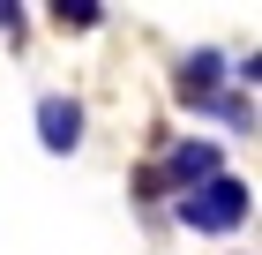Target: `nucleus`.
I'll return each mask as SVG.
<instances>
[{
	"mask_svg": "<svg viewBox=\"0 0 262 255\" xmlns=\"http://www.w3.org/2000/svg\"><path fill=\"white\" fill-rule=\"evenodd\" d=\"M247 210H255V188L232 173L202 180L195 195H180V225L187 233H232V225H247Z\"/></svg>",
	"mask_w": 262,
	"mask_h": 255,
	"instance_id": "1",
	"label": "nucleus"
},
{
	"mask_svg": "<svg viewBox=\"0 0 262 255\" xmlns=\"http://www.w3.org/2000/svg\"><path fill=\"white\" fill-rule=\"evenodd\" d=\"M150 180H158V195H195L202 180H217V143H172V158Z\"/></svg>",
	"mask_w": 262,
	"mask_h": 255,
	"instance_id": "2",
	"label": "nucleus"
},
{
	"mask_svg": "<svg viewBox=\"0 0 262 255\" xmlns=\"http://www.w3.org/2000/svg\"><path fill=\"white\" fill-rule=\"evenodd\" d=\"M225 68H232V60H225L217 45L187 53V60H180V75H172V98L195 105V113H202V105H217V98H225Z\"/></svg>",
	"mask_w": 262,
	"mask_h": 255,
	"instance_id": "3",
	"label": "nucleus"
},
{
	"mask_svg": "<svg viewBox=\"0 0 262 255\" xmlns=\"http://www.w3.org/2000/svg\"><path fill=\"white\" fill-rule=\"evenodd\" d=\"M38 143H45L53 158H68V150L82 143V105L68 98V90H45V98H38Z\"/></svg>",
	"mask_w": 262,
	"mask_h": 255,
	"instance_id": "4",
	"label": "nucleus"
},
{
	"mask_svg": "<svg viewBox=\"0 0 262 255\" xmlns=\"http://www.w3.org/2000/svg\"><path fill=\"white\" fill-rule=\"evenodd\" d=\"M105 15H113L105 0H60V8H53V23H60V30H98Z\"/></svg>",
	"mask_w": 262,
	"mask_h": 255,
	"instance_id": "5",
	"label": "nucleus"
},
{
	"mask_svg": "<svg viewBox=\"0 0 262 255\" xmlns=\"http://www.w3.org/2000/svg\"><path fill=\"white\" fill-rule=\"evenodd\" d=\"M210 113H217V120H232V128H255V98H240V90H225Z\"/></svg>",
	"mask_w": 262,
	"mask_h": 255,
	"instance_id": "6",
	"label": "nucleus"
},
{
	"mask_svg": "<svg viewBox=\"0 0 262 255\" xmlns=\"http://www.w3.org/2000/svg\"><path fill=\"white\" fill-rule=\"evenodd\" d=\"M0 30H8V38L23 30V8H15V0H0Z\"/></svg>",
	"mask_w": 262,
	"mask_h": 255,
	"instance_id": "7",
	"label": "nucleus"
}]
</instances>
